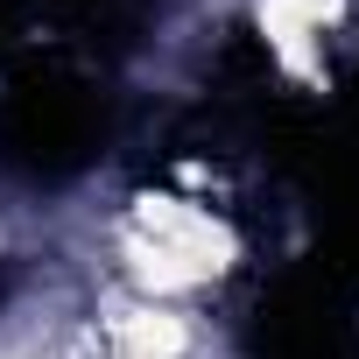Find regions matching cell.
<instances>
[{"label": "cell", "instance_id": "obj_1", "mask_svg": "<svg viewBox=\"0 0 359 359\" xmlns=\"http://www.w3.org/2000/svg\"><path fill=\"white\" fill-rule=\"evenodd\" d=\"M141 233H148L141 275L162 282V289L205 282L212 268H226V261H219V254H226V233H219L212 219H198L191 205H176V198H148V205H141Z\"/></svg>", "mask_w": 359, "mask_h": 359}, {"label": "cell", "instance_id": "obj_2", "mask_svg": "<svg viewBox=\"0 0 359 359\" xmlns=\"http://www.w3.org/2000/svg\"><path fill=\"white\" fill-rule=\"evenodd\" d=\"M120 352L127 359H176L184 352V324L176 317H127L120 324Z\"/></svg>", "mask_w": 359, "mask_h": 359}, {"label": "cell", "instance_id": "obj_3", "mask_svg": "<svg viewBox=\"0 0 359 359\" xmlns=\"http://www.w3.org/2000/svg\"><path fill=\"white\" fill-rule=\"evenodd\" d=\"M331 15H338V0H268V29H275L289 50H296L303 36H317Z\"/></svg>", "mask_w": 359, "mask_h": 359}]
</instances>
